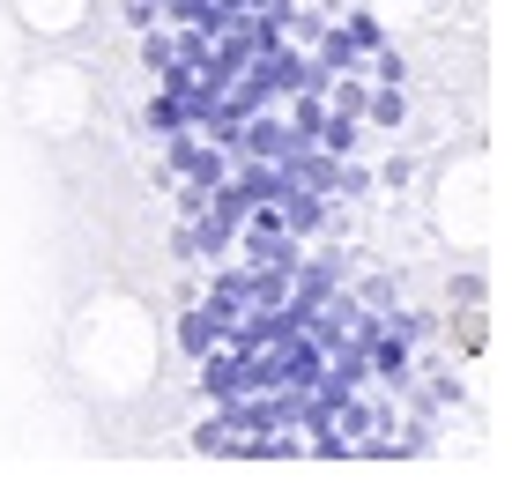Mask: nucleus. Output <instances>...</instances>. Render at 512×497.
Segmentation results:
<instances>
[{
  "label": "nucleus",
  "mask_w": 512,
  "mask_h": 497,
  "mask_svg": "<svg viewBox=\"0 0 512 497\" xmlns=\"http://www.w3.org/2000/svg\"><path fill=\"white\" fill-rule=\"evenodd\" d=\"M372 119H379V127H401V97L379 90V97H372Z\"/></svg>",
  "instance_id": "nucleus-1"
}]
</instances>
